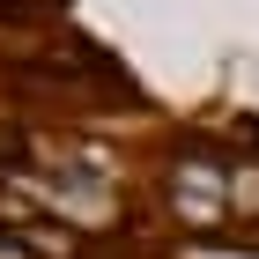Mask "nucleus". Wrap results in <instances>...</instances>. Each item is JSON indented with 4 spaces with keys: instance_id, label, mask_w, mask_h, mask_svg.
Returning <instances> with one entry per match:
<instances>
[{
    "instance_id": "obj_1",
    "label": "nucleus",
    "mask_w": 259,
    "mask_h": 259,
    "mask_svg": "<svg viewBox=\"0 0 259 259\" xmlns=\"http://www.w3.org/2000/svg\"><path fill=\"white\" fill-rule=\"evenodd\" d=\"M230 200H237L244 215H259V170H237V185H230Z\"/></svg>"
},
{
    "instance_id": "obj_2",
    "label": "nucleus",
    "mask_w": 259,
    "mask_h": 259,
    "mask_svg": "<svg viewBox=\"0 0 259 259\" xmlns=\"http://www.w3.org/2000/svg\"><path fill=\"white\" fill-rule=\"evenodd\" d=\"M0 259H8V237H0Z\"/></svg>"
}]
</instances>
